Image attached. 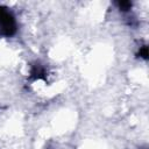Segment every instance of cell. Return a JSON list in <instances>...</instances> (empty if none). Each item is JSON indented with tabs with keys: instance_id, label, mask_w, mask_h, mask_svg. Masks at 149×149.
Segmentation results:
<instances>
[{
	"instance_id": "6da1fadb",
	"label": "cell",
	"mask_w": 149,
	"mask_h": 149,
	"mask_svg": "<svg viewBox=\"0 0 149 149\" xmlns=\"http://www.w3.org/2000/svg\"><path fill=\"white\" fill-rule=\"evenodd\" d=\"M0 24H1L2 33L5 35L10 36L15 33V29H16L15 21L13 19V16L10 14H8L2 7H0Z\"/></svg>"
},
{
	"instance_id": "7a4b0ae2",
	"label": "cell",
	"mask_w": 149,
	"mask_h": 149,
	"mask_svg": "<svg viewBox=\"0 0 149 149\" xmlns=\"http://www.w3.org/2000/svg\"><path fill=\"white\" fill-rule=\"evenodd\" d=\"M30 74H31L33 78H43V77H44V70H43L40 65H35V66L31 69Z\"/></svg>"
},
{
	"instance_id": "3957f363",
	"label": "cell",
	"mask_w": 149,
	"mask_h": 149,
	"mask_svg": "<svg viewBox=\"0 0 149 149\" xmlns=\"http://www.w3.org/2000/svg\"><path fill=\"white\" fill-rule=\"evenodd\" d=\"M118 5H119L120 9H122V10H128L132 7V3L129 1H120Z\"/></svg>"
},
{
	"instance_id": "277c9868",
	"label": "cell",
	"mask_w": 149,
	"mask_h": 149,
	"mask_svg": "<svg viewBox=\"0 0 149 149\" xmlns=\"http://www.w3.org/2000/svg\"><path fill=\"white\" fill-rule=\"evenodd\" d=\"M140 56L142 57V58H144V59H147L148 58V48L144 45V47H142L141 49H140Z\"/></svg>"
}]
</instances>
